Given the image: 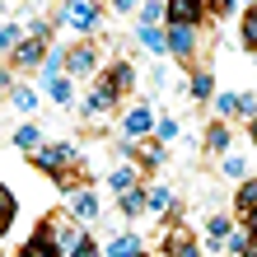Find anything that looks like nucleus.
<instances>
[{"label": "nucleus", "mask_w": 257, "mask_h": 257, "mask_svg": "<svg viewBox=\"0 0 257 257\" xmlns=\"http://www.w3.org/2000/svg\"><path fill=\"white\" fill-rule=\"evenodd\" d=\"M38 234H42V238H47V243L56 248V257H66V252H70V248H75V243L84 238L80 229H75V220H70V215H52V220L42 224Z\"/></svg>", "instance_id": "f257e3e1"}, {"label": "nucleus", "mask_w": 257, "mask_h": 257, "mask_svg": "<svg viewBox=\"0 0 257 257\" xmlns=\"http://www.w3.org/2000/svg\"><path fill=\"white\" fill-rule=\"evenodd\" d=\"M201 19H206V0H164V24L196 28Z\"/></svg>", "instance_id": "f03ea898"}, {"label": "nucleus", "mask_w": 257, "mask_h": 257, "mask_svg": "<svg viewBox=\"0 0 257 257\" xmlns=\"http://www.w3.org/2000/svg\"><path fill=\"white\" fill-rule=\"evenodd\" d=\"M150 126H155V112H150V103H136V108L122 117V136H126L131 145H136V141H145Z\"/></svg>", "instance_id": "7ed1b4c3"}, {"label": "nucleus", "mask_w": 257, "mask_h": 257, "mask_svg": "<svg viewBox=\"0 0 257 257\" xmlns=\"http://www.w3.org/2000/svg\"><path fill=\"white\" fill-rule=\"evenodd\" d=\"M66 24H70V28H80V33H94V28H98V10H94V0H70V5H66Z\"/></svg>", "instance_id": "20e7f679"}, {"label": "nucleus", "mask_w": 257, "mask_h": 257, "mask_svg": "<svg viewBox=\"0 0 257 257\" xmlns=\"http://www.w3.org/2000/svg\"><path fill=\"white\" fill-rule=\"evenodd\" d=\"M164 52H173V56H192V52H196V28L169 24V33H164Z\"/></svg>", "instance_id": "39448f33"}, {"label": "nucleus", "mask_w": 257, "mask_h": 257, "mask_svg": "<svg viewBox=\"0 0 257 257\" xmlns=\"http://www.w3.org/2000/svg\"><path fill=\"white\" fill-rule=\"evenodd\" d=\"M70 215H75V220H89V224H94V220L103 215V210H98V196L89 192V187H75V192H70Z\"/></svg>", "instance_id": "423d86ee"}, {"label": "nucleus", "mask_w": 257, "mask_h": 257, "mask_svg": "<svg viewBox=\"0 0 257 257\" xmlns=\"http://www.w3.org/2000/svg\"><path fill=\"white\" fill-rule=\"evenodd\" d=\"M112 103H117L112 84H108V80H98L94 89H89V98H84V117H98V112H108Z\"/></svg>", "instance_id": "0eeeda50"}, {"label": "nucleus", "mask_w": 257, "mask_h": 257, "mask_svg": "<svg viewBox=\"0 0 257 257\" xmlns=\"http://www.w3.org/2000/svg\"><path fill=\"white\" fill-rule=\"evenodd\" d=\"M94 61H98V56H94L89 42H80V47L66 52V70H70V75H89V70H94Z\"/></svg>", "instance_id": "6e6552de"}, {"label": "nucleus", "mask_w": 257, "mask_h": 257, "mask_svg": "<svg viewBox=\"0 0 257 257\" xmlns=\"http://www.w3.org/2000/svg\"><path fill=\"white\" fill-rule=\"evenodd\" d=\"M42 56H47V42H38V38H24L14 47V61L19 66H42Z\"/></svg>", "instance_id": "1a4fd4ad"}, {"label": "nucleus", "mask_w": 257, "mask_h": 257, "mask_svg": "<svg viewBox=\"0 0 257 257\" xmlns=\"http://www.w3.org/2000/svg\"><path fill=\"white\" fill-rule=\"evenodd\" d=\"M252 206H257V178H243L238 192H234V210H238V215H248Z\"/></svg>", "instance_id": "9d476101"}, {"label": "nucleus", "mask_w": 257, "mask_h": 257, "mask_svg": "<svg viewBox=\"0 0 257 257\" xmlns=\"http://www.w3.org/2000/svg\"><path fill=\"white\" fill-rule=\"evenodd\" d=\"M108 84H112V94L122 98L126 89L136 84V66H126V61H122V66H112V75H108Z\"/></svg>", "instance_id": "9b49d317"}, {"label": "nucleus", "mask_w": 257, "mask_h": 257, "mask_svg": "<svg viewBox=\"0 0 257 257\" xmlns=\"http://www.w3.org/2000/svg\"><path fill=\"white\" fill-rule=\"evenodd\" d=\"M108 257H141V238L136 234H117L108 243Z\"/></svg>", "instance_id": "f8f14e48"}, {"label": "nucleus", "mask_w": 257, "mask_h": 257, "mask_svg": "<svg viewBox=\"0 0 257 257\" xmlns=\"http://www.w3.org/2000/svg\"><path fill=\"white\" fill-rule=\"evenodd\" d=\"M206 234H210V238H206V248L215 252V248H220V238L229 234V215H210V220H206Z\"/></svg>", "instance_id": "ddd939ff"}, {"label": "nucleus", "mask_w": 257, "mask_h": 257, "mask_svg": "<svg viewBox=\"0 0 257 257\" xmlns=\"http://www.w3.org/2000/svg\"><path fill=\"white\" fill-rule=\"evenodd\" d=\"M47 94H52V98H56V103L66 108V103L75 98V84L66 80V75H52V80H47Z\"/></svg>", "instance_id": "4468645a"}, {"label": "nucleus", "mask_w": 257, "mask_h": 257, "mask_svg": "<svg viewBox=\"0 0 257 257\" xmlns=\"http://www.w3.org/2000/svg\"><path fill=\"white\" fill-rule=\"evenodd\" d=\"M108 187H112V192H126V187H136V169H131V164H117V169L108 173Z\"/></svg>", "instance_id": "2eb2a0df"}, {"label": "nucleus", "mask_w": 257, "mask_h": 257, "mask_svg": "<svg viewBox=\"0 0 257 257\" xmlns=\"http://www.w3.org/2000/svg\"><path fill=\"white\" fill-rule=\"evenodd\" d=\"M141 210H145V192H141V187H126V192H122V215L136 220Z\"/></svg>", "instance_id": "dca6fc26"}, {"label": "nucleus", "mask_w": 257, "mask_h": 257, "mask_svg": "<svg viewBox=\"0 0 257 257\" xmlns=\"http://www.w3.org/2000/svg\"><path fill=\"white\" fill-rule=\"evenodd\" d=\"M192 98H215V75H210V70L192 75Z\"/></svg>", "instance_id": "f3484780"}, {"label": "nucleus", "mask_w": 257, "mask_h": 257, "mask_svg": "<svg viewBox=\"0 0 257 257\" xmlns=\"http://www.w3.org/2000/svg\"><path fill=\"white\" fill-rule=\"evenodd\" d=\"M136 155H141L150 169H159V164H164V145L159 141H136Z\"/></svg>", "instance_id": "a211bd4d"}, {"label": "nucleus", "mask_w": 257, "mask_h": 257, "mask_svg": "<svg viewBox=\"0 0 257 257\" xmlns=\"http://www.w3.org/2000/svg\"><path fill=\"white\" fill-rule=\"evenodd\" d=\"M206 150H215V155H224V150H229V126H206Z\"/></svg>", "instance_id": "6ab92c4d"}, {"label": "nucleus", "mask_w": 257, "mask_h": 257, "mask_svg": "<svg viewBox=\"0 0 257 257\" xmlns=\"http://www.w3.org/2000/svg\"><path fill=\"white\" fill-rule=\"evenodd\" d=\"M169 206H173V192L169 187H150L145 192V210H159V215H164Z\"/></svg>", "instance_id": "aec40b11"}, {"label": "nucleus", "mask_w": 257, "mask_h": 257, "mask_svg": "<svg viewBox=\"0 0 257 257\" xmlns=\"http://www.w3.org/2000/svg\"><path fill=\"white\" fill-rule=\"evenodd\" d=\"M136 19H141V28H159V24H164V5H159V0H145Z\"/></svg>", "instance_id": "412c9836"}, {"label": "nucleus", "mask_w": 257, "mask_h": 257, "mask_svg": "<svg viewBox=\"0 0 257 257\" xmlns=\"http://www.w3.org/2000/svg\"><path fill=\"white\" fill-rule=\"evenodd\" d=\"M19 257H56V248H52V243H47L42 234H33V238L24 243V252H19Z\"/></svg>", "instance_id": "4be33fe9"}, {"label": "nucleus", "mask_w": 257, "mask_h": 257, "mask_svg": "<svg viewBox=\"0 0 257 257\" xmlns=\"http://www.w3.org/2000/svg\"><path fill=\"white\" fill-rule=\"evenodd\" d=\"M220 173H224V178H234V183H243V178H248V164L238 159V155H224V164H220Z\"/></svg>", "instance_id": "5701e85b"}, {"label": "nucleus", "mask_w": 257, "mask_h": 257, "mask_svg": "<svg viewBox=\"0 0 257 257\" xmlns=\"http://www.w3.org/2000/svg\"><path fill=\"white\" fill-rule=\"evenodd\" d=\"M14 145H19V150H38L42 145V131L38 126H19V131H14Z\"/></svg>", "instance_id": "b1692460"}, {"label": "nucleus", "mask_w": 257, "mask_h": 257, "mask_svg": "<svg viewBox=\"0 0 257 257\" xmlns=\"http://www.w3.org/2000/svg\"><path fill=\"white\" fill-rule=\"evenodd\" d=\"M155 131H159V141H178V136H183V122H178V117H159Z\"/></svg>", "instance_id": "393cba45"}, {"label": "nucleus", "mask_w": 257, "mask_h": 257, "mask_svg": "<svg viewBox=\"0 0 257 257\" xmlns=\"http://www.w3.org/2000/svg\"><path fill=\"white\" fill-rule=\"evenodd\" d=\"M187 243H192L187 229H164V252H169V257H173L178 248H187Z\"/></svg>", "instance_id": "a878e982"}, {"label": "nucleus", "mask_w": 257, "mask_h": 257, "mask_svg": "<svg viewBox=\"0 0 257 257\" xmlns=\"http://www.w3.org/2000/svg\"><path fill=\"white\" fill-rule=\"evenodd\" d=\"M10 103H14L19 112H33V108H38V94H33V89H14V94H10Z\"/></svg>", "instance_id": "bb28decb"}, {"label": "nucleus", "mask_w": 257, "mask_h": 257, "mask_svg": "<svg viewBox=\"0 0 257 257\" xmlns=\"http://www.w3.org/2000/svg\"><path fill=\"white\" fill-rule=\"evenodd\" d=\"M243 47H248V52H257V10H248V14H243Z\"/></svg>", "instance_id": "cd10ccee"}, {"label": "nucleus", "mask_w": 257, "mask_h": 257, "mask_svg": "<svg viewBox=\"0 0 257 257\" xmlns=\"http://www.w3.org/2000/svg\"><path fill=\"white\" fill-rule=\"evenodd\" d=\"M61 70H66V52H47V56H42V75H47V80L61 75Z\"/></svg>", "instance_id": "c85d7f7f"}, {"label": "nucleus", "mask_w": 257, "mask_h": 257, "mask_svg": "<svg viewBox=\"0 0 257 257\" xmlns=\"http://www.w3.org/2000/svg\"><path fill=\"white\" fill-rule=\"evenodd\" d=\"M10 220H14V196H10L5 187H0V234L10 229Z\"/></svg>", "instance_id": "c756f323"}, {"label": "nucleus", "mask_w": 257, "mask_h": 257, "mask_svg": "<svg viewBox=\"0 0 257 257\" xmlns=\"http://www.w3.org/2000/svg\"><path fill=\"white\" fill-rule=\"evenodd\" d=\"M19 42H24V33H19V28H14V24H0V47H5V52H14Z\"/></svg>", "instance_id": "7c9ffc66"}, {"label": "nucleus", "mask_w": 257, "mask_h": 257, "mask_svg": "<svg viewBox=\"0 0 257 257\" xmlns=\"http://www.w3.org/2000/svg\"><path fill=\"white\" fill-rule=\"evenodd\" d=\"M224 238H229L224 248H229L234 257H243V252H248V243H252V238H248V229H238V234H224Z\"/></svg>", "instance_id": "2f4dec72"}, {"label": "nucleus", "mask_w": 257, "mask_h": 257, "mask_svg": "<svg viewBox=\"0 0 257 257\" xmlns=\"http://www.w3.org/2000/svg\"><path fill=\"white\" fill-rule=\"evenodd\" d=\"M136 38H141V42H145L150 52H164V33H159V28H141Z\"/></svg>", "instance_id": "473e14b6"}, {"label": "nucleus", "mask_w": 257, "mask_h": 257, "mask_svg": "<svg viewBox=\"0 0 257 257\" xmlns=\"http://www.w3.org/2000/svg\"><path fill=\"white\" fill-rule=\"evenodd\" d=\"M215 108H220V117H234L238 112V94H215Z\"/></svg>", "instance_id": "72a5a7b5"}, {"label": "nucleus", "mask_w": 257, "mask_h": 257, "mask_svg": "<svg viewBox=\"0 0 257 257\" xmlns=\"http://www.w3.org/2000/svg\"><path fill=\"white\" fill-rule=\"evenodd\" d=\"M66 257H98V243H94V238H80V243H75Z\"/></svg>", "instance_id": "f704fd0d"}, {"label": "nucleus", "mask_w": 257, "mask_h": 257, "mask_svg": "<svg viewBox=\"0 0 257 257\" xmlns=\"http://www.w3.org/2000/svg\"><path fill=\"white\" fill-rule=\"evenodd\" d=\"M238 112H243V117H257V94H238Z\"/></svg>", "instance_id": "c9c22d12"}, {"label": "nucleus", "mask_w": 257, "mask_h": 257, "mask_svg": "<svg viewBox=\"0 0 257 257\" xmlns=\"http://www.w3.org/2000/svg\"><path fill=\"white\" fill-rule=\"evenodd\" d=\"M243 224H248V238H257V206H252L248 215H243Z\"/></svg>", "instance_id": "e433bc0d"}, {"label": "nucleus", "mask_w": 257, "mask_h": 257, "mask_svg": "<svg viewBox=\"0 0 257 257\" xmlns=\"http://www.w3.org/2000/svg\"><path fill=\"white\" fill-rule=\"evenodd\" d=\"M112 10H117V14H126V10H136V0H112Z\"/></svg>", "instance_id": "4c0bfd02"}, {"label": "nucleus", "mask_w": 257, "mask_h": 257, "mask_svg": "<svg viewBox=\"0 0 257 257\" xmlns=\"http://www.w3.org/2000/svg\"><path fill=\"white\" fill-rule=\"evenodd\" d=\"M248 136H252V145H257V117H252V122H248Z\"/></svg>", "instance_id": "58836bf2"}, {"label": "nucleus", "mask_w": 257, "mask_h": 257, "mask_svg": "<svg viewBox=\"0 0 257 257\" xmlns=\"http://www.w3.org/2000/svg\"><path fill=\"white\" fill-rule=\"evenodd\" d=\"M243 257H257V238H252V243H248V252H243Z\"/></svg>", "instance_id": "ea45409f"}, {"label": "nucleus", "mask_w": 257, "mask_h": 257, "mask_svg": "<svg viewBox=\"0 0 257 257\" xmlns=\"http://www.w3.org/2000/svg\"><path fill=\"white\" fill-rule=\"evenodd\" d=\"M252 10H257V0H252Z\"/></svg>", "instance_id": "a19ab883"}]
</instances>
